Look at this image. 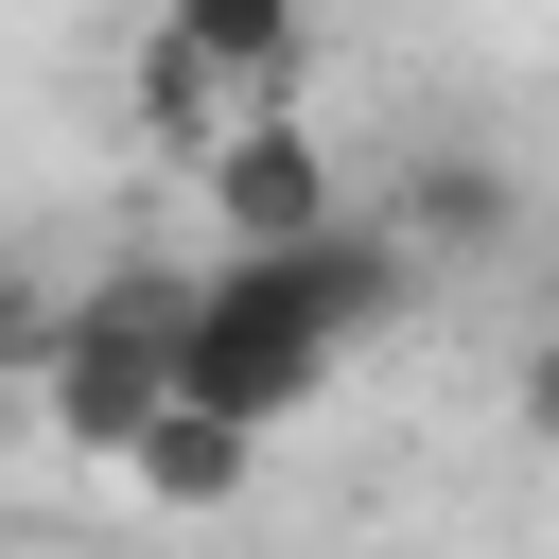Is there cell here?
<instances>
[{
	"label": "cell",
	"instance_id": "1",
	"mask_svg": "<svg viewBox=\"0 0 559 559\" xmlns=\"http://www.w3.org/2000/svg\"><path fill=\"white\" fill-rule=\"evenodd\" d=\"M175 262H122V280H87V297H52V332H35V437L52 454H140V419L175 402Z\"/></svg>",
	"mask_w": 559,
	"mask_h": 559
},
{
	"label": "cell",
	"instance_id": "2",
	"mask_svg": "<svg viewBox=\"0 0 559 559\" xmlns=\"http://www.w3.org/2000/svg\"><path fill=\"white\" fill-rule=\"evenodd\" d=\"M192 192H210V262H297V245H332V227H349V192H332V140H314L297 105L227 122V140L192 157Z\"/></svg>",
	"mask_w": 559,
	"mask_h": 559
},
{
	"label": "cell",
	"instance_id": "3",
	"mask_svg": "<svg viewBox=\"0 0 559 559\" xmlns=\"http://www.w3.org/2000/svg\"><path fill=\"white\" fill-rule=\"evenodd\" d=\"M122 489H140L157 524H227V507L262 489V437H227V419L157 402V419H140V454H122Z\"/></svg>",
	"mask_w": 559,
	"mask_h": 559
},
{
	"label": "cell",
	"instance_id": "4",
	"mask_svg": "<svg viewBox=\"0 0 559 559\" xmlns=\"http://www.w3.org/2000/svg\"><path fill=\"white\" fill-rule=\"evenodd\" d=\"M157 35L210 70V87H245V105H297V52H314V0H157Z\"/></svg>",
	"mask_w": 559,
	"mask_h": 559
},
{
	"label": "cell",
	"instance_id": "5",
	"mask_svg": "<svg viewBox=\"0 0 559 559\" xmlns=\"http://www.w3.org/2000/svg\"><path fill=\"white\" fill-rule=\"evenodd\" d=\"M507 245V175L489 157H419V192H402V262L437 280V262H489Z\"/></svg>",
	"mask_w": 559,
	"mask_h": 559
},
{
	"label": "cell",
	"instance_id": "6",
	"mask_svg": "<svg viewBox=\"0 0 559 559\" xmlns=\"http://www.w3.org/2000/svg\"><path fill=\"white\" fill-rule=\"evenodd\" d=\"M227 122H262V105H245V87H210V70H192V52L140 17V140H157V157H210Z\"/></svg>",
	"mask_w": 559,
	"mask_h": 559
},
{
	"label": "cell",
	"instance_id": "7",
	"mask_svg": "<svg viewBox=\"0 0 559 559\" xmlns=\"http://www.w3.org/2000/svg\"><path fill=\"white\" fill-rule=\"evenodd\" d=\"M35 332H52V297H35V262H0V367H35Z\"/></svg>",
	"mask_w": 559,
	"mask_h": 559
},
{
	"label": "cell",
	"instance_id": "8",
	"mask_svg": "<svg viewBox=\"0 0 559 559\" xmlns=\"http://www.w3.org/2000/svg\"><path fill=\"white\" fill-rule=\"evenodd\" d=\"M524 437H542V454H559V332H542V349H524Z\"/></svg>",
	"mask_w": 559,
	"mask_h": 559
}]
</instances>
